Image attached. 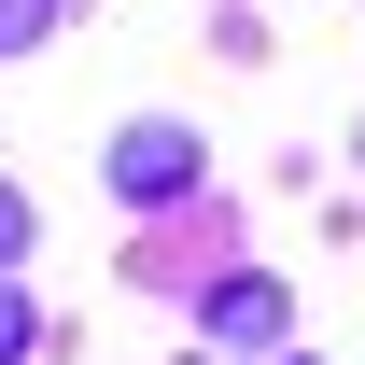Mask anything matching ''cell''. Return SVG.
<instances>
[{
  "label": "cell",
  "instance_id": "6da1fadb",
  "mask_svg": "<svg viewBox=\"0 0 365 365\" xmlns=\"http://www.w3.org/2000/svg\"><path fill=\"white\" fill-rule=\"evenodd\" d=\"M113 197H140V211H169V197H197V140L182 127H113Z\"/></svg>",
  "mask_w": 365,
  "mask_h": 365
},
{
  "label": "cell",
  "instance_id": "7a4b0ae2",
  "mask_svg": "<svg viewBox=\"0 0 365 365\" xmlns=\"http://www.w3.org/2000/svg\"><path fill=\"white\" fill-rule=\"evenodd\" d=\"M281 281H225V295H211V351H281Z\"/></svg>",
  "mask_w": 365,
  "mask_h": 365
},
{
  "label": "cell",
  "instance_id": "3957f363",
  "mask_svg": "<svg viewBox=\"0 0 365 365\" xmlns=\"http://www.w3.org/2000/svg\"><path fill=\"white\" fill-rule=\"evenodd\" d=\"M43 29H56V0H0V56H29Z\"/></svg>",
  "mask_w": 365,
  "mask_h": 365
},
{
  "label": "cell",
  "instance_id": "277c9868",
  "mask_svg": "<svg viewBox=\"0 0 365 365\" xmlns=\"http://www.w3.org/2000/svg\"><path fill=\"white\" fill-rule=\"evenodd\" d=\"M14 253H29V197L0 182V267H14Z\"/></svg>",
  "mask_w": 365,
  "mask_h": 365
},
{
  "label": "cell",
  "instance_id": "5b68a950",
  "mask_svg": "<svg viewBox=\"0 0 365 365\" xmlns=\"http://www.w3.org/2000/svg\"><path fill=\"white\" fill-rule=\"evenodd\" d=\"M29 351V295H14V281H0V365Z\"/></svg>",
  "mask_w": 365,
  "mask_h": 365
},
{
  "label": "cell",
  "instance_id": "8992f818",
  "mask_svg": "<svg viewBox=\"0 0 365 365\" xmlns=\"http://www.w3.org/2000/svg\"><path fill=\"white\" fill-rule=\"evenodd\" d=\"M211 365H225V351H211Z\"/></svg>",
  "mask_w": 365,
  "mask_h": 365
}]
</instances>
